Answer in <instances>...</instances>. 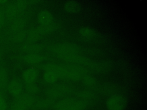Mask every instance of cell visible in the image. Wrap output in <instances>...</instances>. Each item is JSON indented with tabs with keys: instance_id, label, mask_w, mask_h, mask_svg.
Here are the masks:
<instances>
[{
	"instance_id": "6da1fadb",
	"label": "cell",
	"mask_w": 147,
	"mask_h": 110,
	"mask_svg": "<svg viewBox=\"0 0 147 110\" xmlns=\"http://www.w3.org/2000/svg\"><path fill=\"white\" fill-rule=\"evenodd\" d=\"M88 102L77 97L66 96L55 103L54 110H84Z\"/></svg>"
},
{
	"instance_id": "7a4b0ae2",
	"label": "cell",
	"mask_w": 147,
	"mask_h": 110,
	"mask_svg": "<svg viewBox=\"0 0 147 110\" xmlns=\"http://www.w3.org/2000/svg\"><path fill=\"white\" fill-rule=\"evenodd\" d=\"M37 99L35 95L22 92L19 96L14 97L7 110H28L33 107Z\"/></svg>"
},
{
	"instance_id": "3957f363",
	"label": "cell",
	"mask_w": 147,
	"mask_h": 110,
	"mask_svg": "<svg viewBox=\"0 0 147 110\" xmlns=\"http://www.w3.org/2000/svg\"><path fill=\"white\" fill-rule=\"evenodd\" d=\"M74 87L65 84H56L48 87L45 89L47 97L53 99L66 97L67 95L74 92Z\"/></svg>"
},
{
	"instance_id": "277c9868",
	"label": "cell",
	"mask_w": 147,
	"mask_h": 110,
	"mask_svg": "<svg viewBox=\"0 0 147 110\" xmlns=\"http://www.w3.org/2000/svg\"><path fill=\"white\" fill-rule=\"evenodd\" d=\"M50 50L57 56L67 53H79L82 52V48L74 42H61L51 45Z\"/></svg>"
},
{
	"instance_id": "5b68a950",
	"label": "cell",
	"mask_w": 147,
	"mask_h": 110,
	"mask_svg": "<svg viewBox=\"0 0 147 110\" xmlns=\"http://www.w3.org/2000/svg\"><path fill=\"white\" fill-rule=\"evenodd\" d=\"M105 104L108 110H124L127 105V99L123 95L116 93L110 95Z\"/></svg>"
},
{
	"instance_id": "8992f818",
	"label": "cell",
	"mask_w": 147,
	"mask_h": 110,
	"mask_svg": "<svg viewBox=\"0 0 147 110\" xmlns=\"http://www.w3.org/2000/svg\"><path fill=\"white\" fill-rule=\"evenodd\" d=\"M10 58L16 60L23 61L28 64L35 65L40 64L45 60L47 58V56L40 52H36L12 55L10 56Z\"/></svg>"
},
{
	"instance_id": "52a82bcc",
	"label": "cell",
	"mask_w": 147,
	"mask_h": 110,
	"mask_svg": "<svg viewBox=\"0 0 147 110\" xmlns=\"http://www.w3.org/2000/svg\"><path fill=\"white\" fill-rule=\"evenodd\" d=\"M26 22V18L22 15L20 14L10 23L6 26L5 30L3 32V34H1L0 40L6 38L11 34L25 29Z\"/></svg>"
},
{
	"instance_id": "ba28073f",
	"label": "cell",
	"mask_w": 147,
	"mask_h": 110,
	"mask_svg": "<svg viewBox=\"0 0 147 110\" xmlns=\"http://www.w3.org/2000/svg\"><path fill=\"white\" fill-rule=\"evenodd\" d=\"M3 11L6 20V26L10 23L14 19H16L19 15V13L16 7L14 1H8L3 5Z\"/></svg>"
},
{
	"instance_id": "9c48e42d",
	"label": "cell",
	"mask_w": 147,
	"mask_h": 110,
	"mask_svg": "<svg viewBox=\"0 0 147 110\" xmlns=\"http://www.w3.org/2000/svg\"><path fill=\"white\" fill-rule=\"evenodd\" d=\"M27 35V30L25 29L18 31L6 38L0 40V42L2 44H6L10 42L12 44H21L25 42Z\"/></svg>"
},
{
	"instance_id": "30bf717a",
	"label": "cell",
	"mask_w": 147,
	"mask_h": 110,
	"mask_svg": "<svg viewBox=\"0 0 147 110\" xmlns=\"http://www.w3.org/2000/svg\"><path fill=\"white\" fill-rule=\"evenodd\" d=\"M23 84L18 78H13L8 82L7 91L14 97L21 95L23 92Z\"/></svg>"
},
{
	"instance_id": "8fae6325",
	"label": "cell",
	"mask_w": 147,
	"mask_h": 110,
	"mask_svg": "<svg viewBox=\"0 0 147 110\" xmlns=\"http://www.w3.org/2000/svg\"><path fill=\"white\" fill-rule=\"evenodd\" d=\"M44 45L40 43L37 42H25L17 47L15 48L16 50L21 52L28 53H36L40 52L44 49Z\"/></svg>"
},
{
	"instance_id": "7c38bea8",
	"label": "cell",
	"mask_w": 147,
	"mask_h": 110,
	"mask_svg": "<svg viewBox=\"0 0 147 110\" xmlns=\"http://www.w3.org/2000/svg\"><path fill=\"white\" fill-rule=\"evenodd\" d=\"M37 20L40 25H49L54 22V15L49 10L43 9L38 11Z\"/></svg>"
},
{
	"instance_id": "4fadbf2b",
	"label": "cell",
	"mask_w": 147,
	"mask_h": 110,
	"mask_svg": "<svg viewBox=\"0 0 147 110\" xmlns=\"http://www.w3.org/2000/svg\"><path fill=\"white\" fill-rule=\"evenodd\" d=\"M38 70L34 66H30L25 69L22 73V78L25 82H35L38 76Z\"/></svg>"
},
{
	"instance_id": "5bb4252c",
	"label": "cell",
	"mask_w": 147,
	"mask_h": 110,
	"mask_svg": "<svg viewBox=\"0 0 147 110\" xmlns=\"http://www.w3.org/2000/svg\"><path fill=\"white\" fill-rule=\"evenodd\" d=\"M8 74L5 64L2 60L0 62V92L4 95L7 92L8 84Z\"/></svg>"
},
{
	"instance_id": "9a60e30c",
	"label": "cell",
	"mask_w": 147,
	"mask_h": 110,
	"mask_svg": "<svg viewBox=\"0 0 147 110\" xmlns=\"http://www.w3.org/2000/svg\"><path fill=\"white\" fill-rule=\"evenodd\" d=\"M55 103V101L54 99L48 97L40 99H37L35 103L34 104L32 108L40 110L48 109L51 107H53Z\"/></svg>"
},
{
	"instance_id": "2e32d148",
	"label": "cell",
	"mask_w": 147,
	"mask_h": 110,
	"mask_svg": "<svg viewBox=\"0 0 147 110\" xmlns=\"http://www.w3.org/2000/svg\"><path fill=\"white\" fill-rule=\"evenodd\" d=\"M79 36L86 40H91L97 36L98 32L95 29L89 26H82L78 30Z\"/></svg>"
},
{
	"instance_id": "e0dca14e",
	"label": "cell",
	"mask_w": 147,
	"mask_h": 110,
	"mask_svg": "<svg viewBox=\"0 0 147 110\" xmlns=\"http://www.w3.org/2000/svg\"><path fill=\"white\" fill-rule=\"evenodd\" d=\"M63 7L65 11L69 13H77L82 9L81 3L75 0L67 1L63 5Z\"/></svg>"
},
{
	"instance_id": "ac0fdd59",
	"label": "cell",
	"mask_w": 147,
	"mask_h": 110,
	"mask_svg": "<svg viewBox=\"0 0 147 110\" xmlns=\"http://www.w3.org/2000/svg\"><path fill=\"white\" fill-rule=\"evenodd\" d=\"M36 28L42 36V35L50 33L57 30L59 28V24L53 22L51 24L46 25H39Z\"/></svg>"
},
{
	"instance_id": "d6986e66",
	"label": "cell",
	"mask_w": 147,
	"mask_h": 110,
	"mask_svg": "<svg viewBox=\"0 0 147 110\" xmlns=\"http://www.w3.org/2000/svg\"><path fill=\"white\" fill-rule=\"evenodd\" d=\"M41 37L37 28H33L27 30L25 42H36Z\"/></svg>"
},
{
	"instance_id": "ffe728a7",
	"label": "cell",
	"mask_w": 147,
	"mask_h": 110,
	"mask_svg": "<svg viewBox=\"0 0 147 110\" xmlns=\"http://www.w3.org/2000/svg\"><path fill=\"white\" fill-rule=\"evenodd\" d=\"M77 98L88 102L95 97V93L90 89H82L76 92Z\"/></svg>"
},
{
	"instance_id": "44dd1931",
	"label": "cell",
	"mask_w": 147,
	"mask_h": 110,
	"mask_svg": "<svg viewBox=\"0 0 147 110\" xmlns=\"http://www.w3.org/2000/svg\"><path fill=\"white\" fill-rule=\"evenodd\" d=\"M44 80L49 84H53L56 82L59 78V75L53 70H45L42 75Z\"/></svg>"
},
{
	"instance_id": "7402d4cb",
	"label": "cell",
	"mask_w": 147,
	"mask_h": 110,
	"mask_svg": "<svg viewBox=\"0 0 147 110\" xmlns=\"http://www.w3.org/2000/svg\"><path fill=\"white\" fill-rule=\"evenodd\" d=\"M99 90L101 92L106 94H114L117 93V87L115 84L112 83H107L103 84L99 87Z\"/></svg>"
},
{
	"instance_id": "603a6c76",
	"label": "cell",
	"mask_w": 147,
	"mask_h": 110,
	"mask_svg": "<svg viewBox=\"0 0 147 110\" xmlns=\"http://www.w3.org/2000/svg\"><path fill=\"white\" fill-rule=\"evenodd\" d=\"M81 80H82L83 83L88 87H94L96 86L98 83L97 79L88 73L83 76Z\"/></svg>"
},
{
	"instance_id": "cb8c5ba5",
	"label": "cell",
	"mask_w": 147,
	"mask_h": 110,
	"mask_svg": "<svg viewBox=\"0 0 147 110\" xmlns=\"http://www.w3.org/2000/svg\"><path fill=\"white\" fill-rule=\"evenodd\" d=\"M24 88L25 89L26 93L33 95H35L36 94L38 93L40 91V87L38 85H37L35 82L25 84Z\"/></svg>"
},
{
	"instance_id": "d4e9b609",
	"label": "cell",
	"mask_w": 147,
	"mask_h": 110,
	"mask_svg": "<svg viewBox=\"0 0 147 110\" xmlns=\"http://www.w3.org/2000/svg\"><path fill=\"white\" fill-rule=\"evenodd\" d=\"M14 2L20 14H21L25 10L29 3L28 1L25 0H17Z\"/></svg>"
},
{
	"instance_id": "484cf974",
	"label": "cell",
	"mask_w": 147,
	"mask_h": 110,
	"mask_svg": "<svg viewBox=\"0 0 147 110\" xmlns=\"http://www.w3.org/2000/svg\"><path fill=\"white\" fill-rule=\"evenodd\" d=\"M7 108L5 95L0 92V110H7Z\"/></svg>"
},
{
	"instance_id": "4316f807",
	"label": "cell",
	"mask_w": 147,
	"mask_h": 110,
	"mask_svg": "<svg viewBox=\"0 0 147 110\" xmlns=\"http://www.w3.org/2000/svg\"><path fill=\"white\" fill-rule=\"evenodd\" d=\"M6 26V20L3 11V5H0V32Z\"/></svg>"
},
{
	"instance_id": "83f0119b",
	"label": "cell",
	"mask_w": 147,
	"mask_h": 110,
	"mask_svg": "<svg viewBox=\"0 0 147 110\" xmlns=\"http://www.w3.org/2000/svg\"><path fill=\"white\" fill-rule=\"evenodd\" d=\"M3 49L2 48V47H0V62L2 61V57L3 55Z\"/></svg>"
},
{
	"instance_id": "f1b7e54d",
	"label": "cell",
	"mask_w": 147,
	"mask_h": 110,
	"mask_svg": "<svg viewBox=\"0 0 147 110\" xmlns=\"http://www.w3.org/2000/svg\"><path fill=\"white\" fill-rule=\"evenodd\" d=\"M1 32H0V38H1Z\"/></svg>"
}]
</instances>
